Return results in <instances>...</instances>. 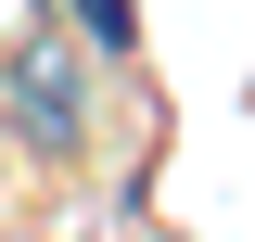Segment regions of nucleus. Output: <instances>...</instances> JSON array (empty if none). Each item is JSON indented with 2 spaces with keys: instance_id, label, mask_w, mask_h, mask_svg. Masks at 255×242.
Here are the masks:
<instances>
[{
  "instance_id": "nucleus-1",
  "label": "nucleus",
  "mask_w": 255,
  "mask_h": 242,
  "mask_svg": "<svg viewBox=\"0 0 255 242\" xmlns=\"http://www.w3.org/2000/svg\"><path fill=\"white\" fill-rule=\"evenodd\" d=\"M0 115H13L26 153H77V140H90V64L64 51V38L0 51Z\"/></svg>"
},
{
  "instance_id": "nucleus-2",
  "label": "nucleus",
  "mask_w": 255,
  "mask_h": 242,
  "mask_svg": "<svg viewBox=\"0 0 255 242\" xmlns=\"http://www.w3.org/2000/svg\"><path fill=\"white\" fill-rule=\"evenodd\" d=\"M77 26H90L102 51H128V0H77Z\"/></svg>"
}]
</instances>
